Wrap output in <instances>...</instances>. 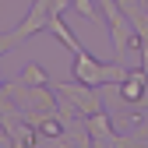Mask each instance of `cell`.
Returning a JSON list of instances; mask_svg holds the SVG:
<instances>
[{"label":"cell","instance_id":"1","mask_svg":"<svg viewBox=\"0 0 148 148\" xmlns=\"http://www.w3.org/2000/svg\"><path fill=\"white\" fill-rule=\"evenodd\" d=\"M123 99H141V78H134V81L123 85Z\"/></svg>","mask_w":148,"mask_h":148}]
</instances>
